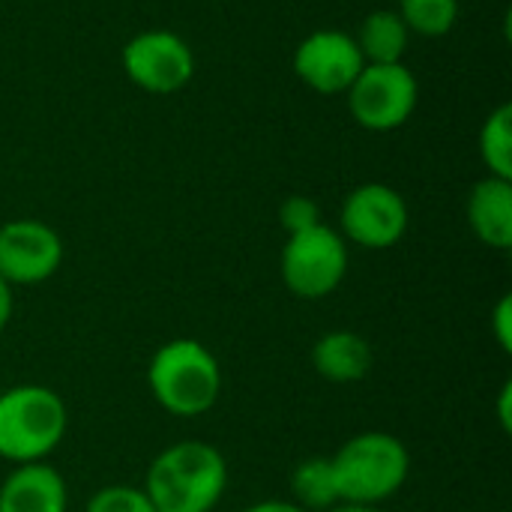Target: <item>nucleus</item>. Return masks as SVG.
Masks as SVG:
<instances>
[{
    "label": "nucleus",
    "instance_id": "nucleus-1",
    "mask_svg": "<svg viewBox=\"0 0 512 512\" xmlns=\"http://www.w3.org/2000/svg\"><path fill=\"white\" fill-rule=\"evenodd\" d=\"M225 456L204 441L165 447L147 468L144 492L156 512H210L225 495Z\"/></svg>",
    "mask_w": 512,
    "mask_h": 512
},
{
    "label": "nucleus",
    "instance_id": "nucleus-2",
    "mask_svg": "<svg viewBox=\"0 0 512 512\" xmlns=\"http://www.w3.org/2000/svg\"><path fill=\"white\" fill-rule=\"evenodd\" d=\"M147 387L171 417H204L222 396V366L198 339H171L150 357Z\"/></svg>",
    "mask_w": 512,
    "mask_h": 512
},
{
    "label": "nucleus",
    "instance_id": "nucleus-3",
    "mask_svg": "<svg viewBox=\"0 0 512 512\" xmlns=\"http://www.w3.org/2000/svg\"><path fill=\"white\" fill-rule=\"evenodd\" d=\"M66 426V402L51 387L18 384L0 393V459L45 462L60 447Z\"/></svg>",
    "mask_w": 512,
    "mask_h": 512
},
{
    "label": "nucleus",
    "instance_id": "nucleus-4",
    "mask_svg": "<svg viewBox=\"0 0 512 512\" xmlns=\"http://www.w3.org/2000/svg\"><path fill=\"white\" fill-rule=\"evenodd\" d=\"M339 498L345 504L378 507L399 495L411 474L408 447L390 432H363L345 441L336 456H330Z\"/></svg>",
    "mask_w": 512,
    "mask_h": 512
},
{
    "label": "nucleus",
    "instance_id": "nucleus-5",
    "mask_svg": "<svg viewBox=\"0 0 512 512\" xmlns=\"http://www.w3.org/2000/svg\"><path fill=\"white\" fill-rule=\"evenodd\" d=\"M282 282L300 300L330 297L348 273V243L330 225H315L309 231L291 234L282 249Z\"/></svg>",
    "mask_w": 512,
    "mask_h": 512
},
{
    "label": "nucleus",
    "instance_id": "nucleus-6",
    "mask_svg": "<svg viewBox=\"0 0 512 512\" xmlns=\"http://www.w3.org/2000/svg\"><path fill=\"white\" fill-rule=\"evenodd\" d=\"M351 117L372 132H390L411 120L420 84L405 63H366L348 87Z\"/></svg>",
    "mask_w": 512,
    "mask_h": 512
},
{
    "label": "nucleus",
    "instance_id": "nucleus-7",
    "mask_svg": "<svg viewBox=\"0 0 512 512\" xmlns=\"http://www.w3.org/2000/svg\"><path fill=\"white\" fill-rule=\"evenodd\" d=\"M126 78L156 96L183 90L195 75V54L171 30H144L123 45Z\"/></svg>",
    "mask_w": 512,
    "mask_h": 512
},
{
    "label": "nucleus",
    "instance_id": "nucleus-8",
    "mask_svg": "<svg viewBox=\"0 0 512 512\" xmlns=\"http://www.w3.org/2000/svg\"><path fill=\"white\" fill-rule=\"evenodd\" d=\"M345 243L363 249H390L408 231V204L387 183H363L345 201L339 213Z\"/></svg>",
    "mask_w": 512,
    "mask_h": 512
},
{
    "label": "nucleus",
    "instance_id": "nucleus-9",
    "mask_svg": "<svg viewBox=\"0 0 512 512\" xmlns=\"http://www.w3.org/2000/svg\"><path fill=\"white\" fill-rule=\"evenodd\" d=\"M63 264L60 234L39 219H12L0 225V279L15 285L48 282Z\"/></svg>",
    "mask_w": 512,
    "mask_h": 512
},
{
    "label": "nucleus",
    "instance_id": "nucleus-10",
    "mask_svg": "<svg viewBox=\"0 0 512 512\" xmlns=\"http://www.w3.org/2000/svg\"><path fill=\"white\" fill-rule=\"evenodd\" d=\"M363 66L366 60L357 48V39L342 30H315L294 51L297 78L324 96L348 93Z\"/></svg>",
    "mask_w": 512,
    "mask_h": 512
},
{
    "label": "nucleus",
    "instance_id": "nucleus-11",
    "mask_svg": "<svg viewBox=\"0 0 512 512\" xmlns=\"http://www.w3.org/2000/svg\"><path fill=\"white\" fill-rule=\"evenodd\" d=\"M69 489L57 468L45 462L15 465L0 483V512H66Z\"/></svg>",
    "mask_w": 512,
    "mask_h": 512
},
{
    "label": "nucleus",
    "instance_id": "nucleus-12",
    "mask_svg": "<svg viewBox=\"0 0 512 512\" xmlns=\"http://www.w3.org/2000/svg\"><path fill=\"white\" fill-rule=\"evenodd\" d=\"M468 222L480 243L492 249L512 246V180L483 177L468 195Z\"/></svg>",
    "mask_w": 512,
    "mask_h": 512
},
{
    "label": "nucleus",
    "instance_id": "nucleus-13",
    "mask_svg": "<svg viewBox=\"0 0 512 512\" xmlns=\"http://www.w3.org/2000/svg\"><path fill=\"white\" fill-rule=\"evenodd\" d=\"M312 366L324 381L357 384L372 372V345L354 330L324 333L312 345Z\"/></svg>",
    "mask_w": 512,
    "mask_h": 512
},
{
    "label": "nucleus",
    "instance_id": "nucleus-14",
    "mask_svg": "<svg viewBox=\"0 0 512 512\" xmlns=\"http://www.w3.org/2000/svg\"><path fill=\"white\" fill-rule=\"evenodd\" d=\"M366 63H402L408 51L411 30L393 9H378L366 15L360 33L354 36Z\"/></svg>",
    "mask_w": 512,
    "mask_h": 512
},
{
    "label": "nucleus",
    "instance_id": "nucleus-15",
    "mask_svg": "<svg viewBox=\"0 0 512 512\" xmlns=\"http://www.w3.org/2000/svg\"><path fill=\"white\" fill-rule=\"evenodd\" d=\"M291 495H294V504L306 512H330L336 504H342L333 462L324 456L300 462L297 471L291 474Z\"/></svg>",
    "mask_w": 512,
    "mask_h": 512
},
{
    "label": "nucleus",
    "instance_id": "nucleus-16",
    "mask_svg": "<svg viewBox=\"0 0 512 512\" xmlns=\"http://www.w3.org/2000/svg\"><path fill=\"white\" fill-rule=\"evenodd\" d=\"M477 147L492 177L512 180V105H501L486 117Z\"/></svg>",
    "mask_w": 512,
    "mask_h": 512
},
{
    "label": "nucleus",
    "instance_id": "nucleus-17",
    "mask_svg": "<svg viewBox=\"0 0 512 512\" xmlns=\"http://www.w3.org/2000/svg\"><path fill=\"white\" fill-rule=\"evenodd\" d=\"M396 12L411 33L444 36L456 27L459 0H399Z\"/></svg>",
    "mask_w": 512,
    "mask_h": 512
},
{
    "label": "nucleus",
    "instance_id": "nucleus-18",
    "mask_svg": "<svg viewBox=\"0 0 512 512\" xmlns=\"http://www.w3.org/2000/svg\"><path fill=\"white\" fill-rule=\"evenodd\" d=\"M84 512H156V507L150 504L144 489L135 486H105L99 489Z\"/></svg>",
    "mask_w": 512,
    "mask_h": 512
},
{
    "label": "nucleus",
    "instance_id": "nucleus-19",
    "mask_svg": "<svg viewBox=\"0 0 512 512\" xmlns=\"http://www.w3.org/2000/svg\"><path fill=\"white\" fill-rule=\"evenodd\" d=\"M279 222L291 237V234H300V231H309V228L321 225V210L309 195H291L279 207Z\"/></svg>",
    "mask_w": 512,
    "mask_h": 512
},
{
    "label": "nucleus",
    "instance_id": "nucleus-20",
    "mask_svg": "<svg viewBox=\"0 0 512 512\" xmlns=\"http://www.w3.org/2000/svg\"><path fill=\"white\" fill-rule=\"evenodd\" d=\"M492 333H495V342L501 345L504 354L512 351V300L510 297H501V303L495 306L492 312Z\"/></svg>",
    "mask_w": 512,
    "mask_h": 512
},
{
    "label": "nucleus",
    "instance_id": "nucleus-21",
    "mask_svg": "<svg viewBox=\"0 0 512 512\" xmlns=\"http://www.w3.org/2000/svg\"><path fill=\"white\" fill-rule=\"evenodd\" d=\"M12 309H15V300H12V285L0 279V333L9 327V321H12Z\"/></svg>",
    "mask_w": 512,
    "mask_h": 512
},
{
    "label": "nucleus",
    "instance_id": "nucleus-22",
    "mask_svg": "<svg viewBox=\"0 0 512 512\" xmlns=\"http://www.w3.org/2000/svg\"><path fill=\"white\" fill-rule=\"evenodd\" d=\"M243 512H306L303 507H297L294 501H261V504H252Z\"/></svg>",
    "mask_w": 512,
    "mask_h": 512
},
{
    "label": "nucleus",
    "instance_id": "nucleus-23",
    "mask_svg": "<svg viewBox=\"0 0 512 512\" xmlns=\"http://www.w3.org/2000/svg\"><path fill=\"white\" fill-rule=\"evenodd\" d=\"M510 399H512V384H504V390H501V402H498V414H501V426H504L507 432L512 429Z\"/></svg>",
    "mask_w": 512,
    "mask_h": 512
},
{
    "label": "nucleus",
    "instance_id": "nucleus-24",
    "mask_svg": "<svg viewBox=\"0 0 512 512\" xmlns=\"http://www.w3.org/2000/svg\"><path fill=\"white\" fill-rule=\"evenodd\" d=\"M330 512H381L378 507H369V504H336Z\"/></svg>",
    "mask_w": 512,
    "mask_h": 512
}]
</instances>
